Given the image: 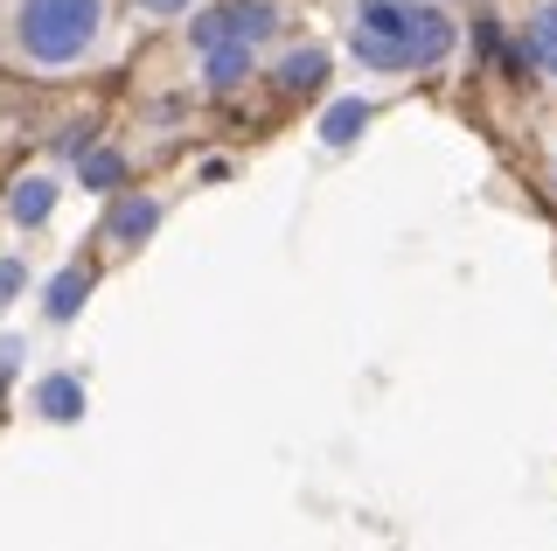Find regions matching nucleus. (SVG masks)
<instances>
[{
	"label": "nucleus",
	"mask_w": 557,
	"mask_h": 551,
	"mask_svg": "<svg viewBox=\"0 0 557 551\" xmlns=\"http://www.w3.org/2000/svg\"><path fill=\"white\" fill-rule=\"evenodd\" d=\"M35 399H42V419H77V412H84V384H77V377H49Z\"/></svg>",
	"instance_id": "obj_8"
},
{
	"label": "nucleus",
	"mask_w": 557,
	"mask_h": 551,
	"mask_svg": "<svg viewBox=\"0 0 557 551\" xmlns=\"http://www.w3.org/2000/svg\"><path fill=\"white\" fill-rule=\"evenodd\" d=\"M530 49H536V63L557 77V0H544L536 8V22H530Z\"/></svg>",
	"instance_id": "obj_11"
},
{
	"label": "nucleus",
	"mask_w": 557,
	"mask_h": 551,
	"mask_svg": "<svg viewBox=\"0 0 557 551\" xmlns=\"http://www.w3.org/2000/svg\"><path fill=\"white\" fill-rule=\"evenodd\" d=\"M348 49L370 71H432L453 57V22L440 8H411V0H362Z\"/></svg>",
	"instance_id": "obj_1"
},
{
	"label": "nucleus",
	"mask_w": 557,
	"mask_h": 551,
	"mask_svg": "<svg viewBox=\"0 0 557 551\" xmlns=\"http://www.w3.org/2000/svg\"><path fill=\"white\" fill-rule=\"evenodd\" d=\"M272 28L278 8H265V0H223V8H202L188 22V36H196V49H258Z\"/></svg>",
	"instance_id": "obj_3"
},
{
	"label": "nucleus",
	"mask_w": 557,
	"mask_h": 551,
	"mask_svg": "<svg viewBox=\"0 0 557 551\" xmlns=\"http://www.w3.org/2000/svg\"><path fill=\"white\" fill-rule=\"evenodd\" d=\"M251 77V49H209V91H237Z\"/></svg>",
	"instance_id": "obj_10"
},
{
	"label": "nucleus",
	"mask_w": 557,
	"mask_h": 551,
	"mask_svg": "<svg viewBox=\"0 0 557 551\" xmlns=\"http://www.w3.org/2000/svg\"><path fill=\"white\" fill-rule=\"evenodd\" d=\"M22 294V266H14V258H0V301H14Z\"/></svg>",
	"instance_id": "obj_13"
},
{
	"label": "nucleus",
	"mask_w": 557,
	"mask_h": 551,
	"mask_svg": "<svg viewBox=\"0 0 557 551\" xmlns=\"http://www.w3.org/2000/svg\"><path fill=\"white\" fill-rule=\"evenodd\" d=\"M84 294H91V272H84V266H70V272H57V280H49V321H70V315H77V307H84Z\"/></svg>",
	"instance_id": "obj_6"
},
{
	"label": "nucleus",
	"mask_w": 557,
	"mask_h": 551,
	"mask_svg": "<svg viewBox=\"0 0 557 551\" xmlns=\"http://www.w3.org/2000/svg\"><path fill=\"white\" fill-rule=\"evenodd\" d=\"M272 77H278V91H321V84H327V57H321V49H293Z\"/></svg>",
	"instance_id": "obj_4"
},
{
	"label": "nucleus",
	"mask_w": 557,
	"mask_h": 551,
	"mask_svg": "<svg viewBox=\"0 0 557 551\" xmlns=\"http://www.w3.org/2000/svg\"><path fill=\"white\" fill-rule=\"evenodd\" d=\"M104 28V0H22L14 8V42L35 71H70Z\"/></svg>",
	"instance_id": "obj_2"
},
{
	"label": "nucleus",
	"mask_w": 557,
	"mask_h": 551,
	"mask_svg": "<svg viewBox=\"0 0 557 551\" xmlns=\"http://www.w3.org/2000/svg\"><path fill=\"white\" fill-rule=\"evenodd\" d=\"M362 126H370V106H362V98H335V106H327V119H321V140H327V147H348Z\"/></svg>",
	"instance_id": "obj_7"
},
{
	"label": "nucleus",
	"mask_w": 557,
	"mask_h": 551,
	"mask_svg": "<svg viewBox=\"0 0 557 551\" xmlns=\"http://www.w3.org/2000/svg\"><path fill=\"white\" fill-rule=\"evenodd\" d=\"M77 175H84V188H112L119 175H126V168H119V154H84Z\"/></svg>",
	"instance_id": "obj_12"
},
{
	"label": "nucleus",
	"mask_w": 557,
	"mask_h": 551,
	"mask_svg": "<svg viewBox=\"0 0 557 551\" xmlns=\"http://www.w3.org/2000/svg\"><path fill=\"white\" fill-rule=\"evenodd\" d=\"M49 210H57V182H42V175H28L22 188H14V223H42Z\"/></svg>",
	"instance_id": "obj_9"
},
{
	"label": "nucleus",
	"mask_w": 557,
	"mask_h": 551,
	"mask_svg": "<svg viewBox=\"0 0 557 551\" xmlns=\"http://www.w3.org/2000/svg\"><path fill=\"white\" fill-rule=\"evenodd\" d=\"M153 223H161V203H153V196H133V203H119V210H112V223H104V231H112L119 245H139Z\"/></svg>",
	"instance_id": "obj_5"
},
{
	"label": "nucleus",
	"mask_w": 557,
	"mask_h": 551,
	"mask_svg": "<svg viewBox=\"0 0 557 551\" xmlns=\"http://www.w3.org/2000/svg\"><path fill=\"white\" fill-rule=\"evenodd\" d=\"M147 14H188V0H139Z\"/></svg>",
	"instance_id": "obj_14"
}]
</instances>
